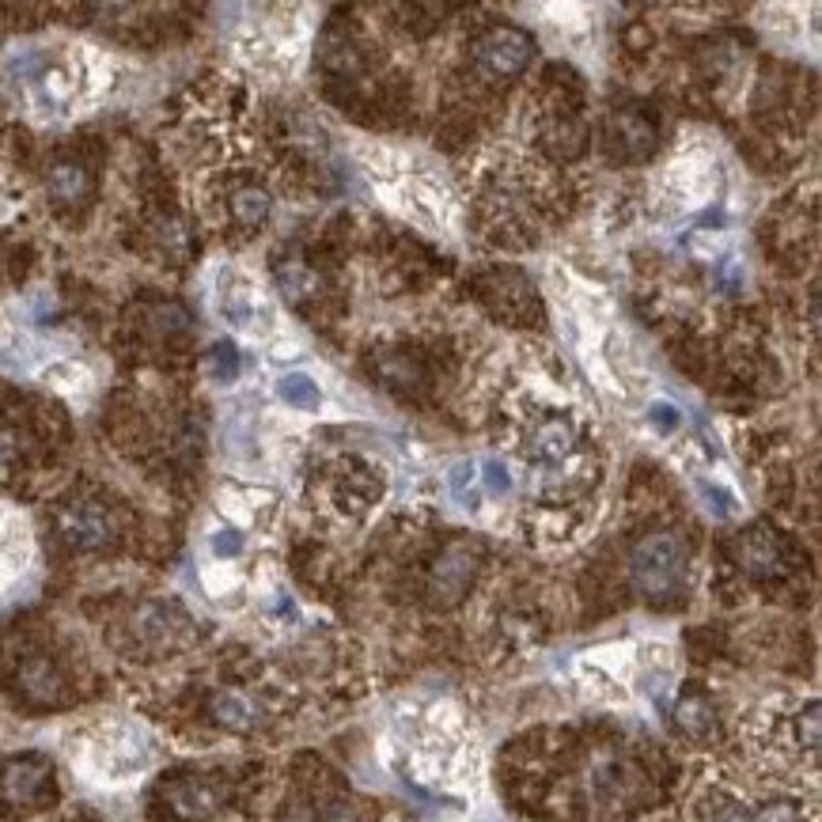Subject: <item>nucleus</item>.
I'll list each match as a JSON object with an SVG mask.
<instances>
[{
    "instance_id": "obj_17",
    "label": "nucleus",
    "mask_w": 822,
    "mask_h": 822,
    "mask_svg": "<svg viewBox=\"0 0 822 822\" xmlns=\"http://www.w3.org/2000/svg\"><path fill=\"white\" fill-rule=\"evenodd\" d=\"M277 394L285 398L288 406H296V410H319V383L311 376H285L281 383H277Z\"/></svg>"
},
{
    "instance_id": "obj_15",
    "label": "nucleus",
    "mask_w": 822,
    "mask_h": 822,
    "mask_svg": "<svg viewBox=\"0 0 822 822\" xmlns=\"http://www.w3.org/2000/svg\"><path fill=\"white\" fill-rule=\"evenodd\" d=\"M538 459H565L572 451V425L565 417H546L535 429V444H531Z\"/></svg>"
},
{
    "instance_id": "obj_8",
    "label": "nucleus",
    "mask_w": 822,
    "mask_h": 822,
    "mask_svg": "<svg viewBox=\"0 0 822 822\" xmlns=\"http://www.w3.org/2000/svg\"><path fill=\"white\" fill-rule=\"evenodd\" d=\"M735 554H739V565L754 576H781L785 572V546L769 527H751L747 535H739Z\"/></svg>"
},
{
    "instance_id": "obj_3",
    "label": "nucleus",
    "mask_w": 822,
    "mask_h": 822,
    "mask_svg": "<svg viewBox=\"0 0 822 822\" xmlns=\"http://www.w3.org/2000/svg\"><path fill=\"white\" fill-rule=\"evenodd\" d=\"M607 148L618 160H648L652 148H656V126L644 118L637 107L614 110L607 122Z\"/></svg>"
},
{
    "instance_id": "obj_5",
    "label": "nucleus",
    "mask_w": 822,
    "mask_h": 822,
    "mask_svg": "<svg viewBox=\"0 0 822 822\" xmlns=\"http://www.w3.org/2000/svg\"><path fill=\"white\" fill-rule=\"evenodd\" d=\"M50 788V766L42 758H12L0 773V792L16 807H31Z\"/></svg>"
},
{
    "instance_id": "obj_23",
    "label": "nucleus",
    "mask_w": 822,
    "mask_h": 822,
    "mask_svg": "<svg viewBox=\"0 0 822 822\" xmlns=\"http://www.w3.org/2000/svg\"><path fill=\"white\" fill-rule=\"evenodd\" d=\"M16 459H19V440H16V432L12 429H4L0 425V478L16 466Z\"/></svg>"
},
{
    "instance_id": "obj_4",
    "label": "nucleus",
    "mask_w": 822,
    "mask_h": 822,
    "mask_svg": "<svg viewBox=\"0 0 822 822\" xmlns=\"http://www.w3.org/2000/svg\"><path fill=\"white\" fill-rule=\"evenodd\" d=\"M61 535L76 550H99L114 538V519L103 504L95 501H76L65 508L61 516Z\"/></svg>"
},
{
    "instance_id": "obj_7",
    "label": "nucleus",
    "mask_w": 822,
    "mask_h": 822,
    "mask_svg": "<svg viewBox=\"0 0 822 822\" xmlns=\"http://www.w3.org/2000/svg\"><path fill=\"white\" fill-rule=\"evenodd\" d=\"M186 626H190V618H186L179 607H167V603H148V607H141L137 618H133L137 641H144L148 648H156V652L179 644Z\"/></svg>"
},
{
    "instance_id": "obj_9",
    "label": "nucleus",
    "mask_w": 822,
    "mask_h": 822,
    "mask_svg": "<svg viewBox=\"0 0 822 822\" xmlns=\"http://www.w3.org/2000/svg\"><path fill=\"white\" fill-rule=\"evenodd\" d=\"M470 576H474V554H470V546H447L444 554H440V561H436V569H432V595L451 603V599H459L466 591Z\"/></svg>"
},
{
    "instance_id": "obj_14",
    "label": "nucleus",
    "mask_w": 822,
    "mask_h": 822,
    "mask_svg": "<svg viewBox=\"0 0 822 822\" xmlns=\"http://www.w3.org/2000/svg\"><path fill=\"white\" fill-rule=\"evenodd\" d=\"M376 376L387 387H402V391H417L425 383V368L410 357V353H387L376 360Z\"/></svg>"
},
{
    "instance_id": "obj_20",
    "label": "nucleus",
    "mask_w": 822,
    "mask_h": 822,
    "mask_svg": "<svg viewBox=\"0 0 822 822\" xmlns=\"http://www.w3.org/2000/svg\"><path fill=\"white\" fill-rule=\"evenodd\" d=\"M705 822H754V811H747V807L735 804V800H720V804H713L705 811Z\"/></svg>"
},
{
    "instance_id": "obj_10",
    "label": "nucleus",
    "mask_w": 822,
    "mask_h": 822,
    "mask_svg": "<svg viewBox=\"0 0 822 822\" xmlns=\"http://www.w3.org/2000/svg\"><path fill=\"white\" fill-rule=\"evenodd\" d=\"M220 315L232 326H239V330H254L258 315H266V304H262L258 288L239 281V285H228L220 292Z\"/></svg>"
},
{
    "instance_id": "obj_21",
    "label": "nucleus",
    "mask_w": 822,
    "mask_h": 822,
    "mask_svg": "<svg viewBox=\"0 0 822 822\" xmlns=\"http://www.w3.org/2000/svg\"><path fill=\"white\" fill-rule=\"evenodd\" d=\"M209 546H213L216 557H235L239 550H243V535H239V531H232V527H220V531H213Z\"/></svg>"
},
{
    "instance_id": "obj_2",
    "label": "nucleus",
    "mask_w": 822,
    "mask_h": 822,
    "mask_svg": "<svg viewBox=\"0 0 822 822\" xmlns=\"http://www.w3.org/2000/svg\"><path fill=\"white\" fill-rule=\"evenodd\" d=\"M474 57H478V65H482L493 80H512V76H519V72L527 69V61H531V38L523 35V31H516V27H493V31L478 42Z\"/></svg>"
},
{
    "instance_id": "obj_12",
    "label": "nucleus",
    "mask_w": 822,
    "mask_h": 822,
    "mask_svg": "<svg viewBox=\"0 0 822 822\" xmlns=\"http://www.w3.org/2000/svg\"><path fill=\"white\" fill-rule=\"evenodd\" d=\"M167 800H171V807L179 811L182 819H209L216 804H220L216 788H209L205 781H179V785H171Z\"/></svg>"
},
{
    "instance_id": "obj_18",
    "label": "nucleus",
    "mask_w": 822,
    "mask_h": 822,
    "mask_svg": "<svg viewBox=\"0 0 822 822\" xmlns=\"http://www.w3.org/2000/svg\"><path fill=\"white\" fill-rule=\"evenodd\" d=\"M679 728L690 735H705L713 728V705L705 694H686L679 701Z\"/></svg>"
},
{
    "instance_id": "obj_13",
    "label": "nucleus",
    "mask_w": 822,
    "mask_h": 822,
    "mask_svg": "<svg viewBox=\"0 0 822 822\" xmlns=\"http://www.w3.org/2000/svg\"><path fill=\"white\" fill-rule=\"evenodd\" d=\"M46 186H50V197L61 201V205H76L88 197V171L80 163L72 160H57L46 175Z\"/></svg>"
},
{
    "instance_id": "obj_1",
    "label": "nucleus",
    "mask_w": 822,
    "mask_h": 822,
    "mask_svg": "<svg viewBox=\"0 0 822 822\" xmlns=\"http://www.w3.org/2000/svg\"><path fill=\"white\" fill-rule=\"evenodd\" d=\"M629 576L648 599H671L679 595L686 580V546L671 531L644 535L629 554Z\"/></svg>"
},
{
    "instance_id": "obj_6",
    "label": "nucleus",
    "mask_w": 822,
    "mask_h": 822,
    "mask_svg": "<svg viewBox=\"0 0 822 822\" xmlns=\"http://www.w3.org/2000/svg\"><path fill=\"white\" fill-rule=\"evenodd\" d=\"M16 686L23 697H31L35 705H57L65 697V679L57 671V663L42 652H27L16 663Z\"/></svg>"
},
{
    "instance_id": "obj_22",
    "label": "nucleus",
    "mask_w": 822,
    "mask_h": 822,
    "mask_svg": "<svg viewBox=\"0 0 822 822\" xmlns=\"http://www.w3.org/2000/svg\"><path fill=\"white\" fill-rule=\"evenodd\" d=\"M754 822H800V807L796 804H766L754 811Z\"/></svg>"
},
{
    "instance_id": "obj_19",
    "label": "nucleus",
    "mask_w": 822,
    "mask_h": 822,
    "mask_svg": "<svg viewBox=\"0 0 822 822\" xmlns=\"http://www.w3.org/2000/svg\"><path fill=\"white\" fill-rule=\"evenodd\" d=\"M209 372L216 376V383H228V379H235V372H239V353H235L232 345H216L213 353H209Z\"/></svg>"
},
{
    "instance_id": "obj_24",
    "label": "nucleus",
    "mask_w": 822,
    "mask_h": 822,
    "mask_svg": "<svg viewBox=\"0 0 822 822\" xmlns=\"http://www.w3.org/2000/svg\"><path fill=\"white\" fill-rule=\"evenodd\" d=\"M482 470H485V478H482V482L489 485V493H504V489L512 485V482H508V474H504V466H497V463H485Z\"/></svg>"
},
{
    "instance_id": "obj_16",
    "label": "nucleus",
    "mask_w": 822,
    "mask_h": 822,
    "mask_svg": "<svg viewBox=\"0 0 822 822\" xmlns=\"http://www.w3.org/2000/svg\"><path fill=\"white\" fill-rule=\"evenodd\" d=\"M232 213H235V220H239L243 228H258V224H266L269 194H266V190H258V186H247V190H239V194L232 197Z\"/></svg>"
},
{
    "instance_id": "obj_11",
    "label": "nucleus",
    "mask_w": 822,
    "mask_h": 822,
    "mask_svg": "<svg viewBox=\"0 0 822 822\" xmlns=\"http://www.w3.org/2000/svg\"><path fill=\"white\" fill-rule=\"evenodd\" d=\"M209 716H213L216 724L232 728V732H247V728L258 724V705H254L247 694L220 690V694H213V701H209Z\"/></svg>"
}]
</instances>
